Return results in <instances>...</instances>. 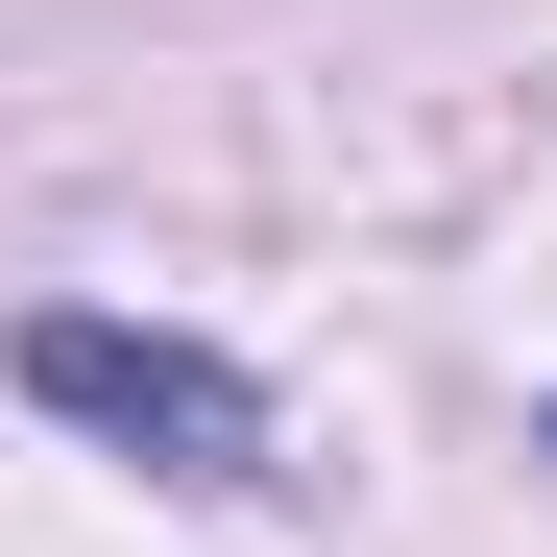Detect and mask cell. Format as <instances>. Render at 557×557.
Masks as SVG:
<instances>
[{
    "instance_id": "cell-1",
    "label": "cell",
    "mask_w": 557,
    "mask_h": 557,
    "mask_svg": "<svg viewBox=\"0 0 557 557\" xmlns=\"http://www.w3.org/2000/svg\"><path fill=\"white\" fill-rule=\"evenodd\" d=\"M0 363H25V412H49V436H98V460H146V485H195V509H267V485H292L267 363L170 339V315H73V292H49Z\"/></svg>"
},
{
    "instance_id": "cell-2",
    "label": "cell",
    "mask_w": 557,
    "mask_h": 557,
    "mask_svg": "<svg viewBox=\"0 0 557 557\" xmlns=\"http://www.w3.org/2000/svg\"><path fill=\"white\" fill-rule=\"evenodd\" d=\"M533 436H557V412H533Z\"/></svg>"
}]
</instances>
